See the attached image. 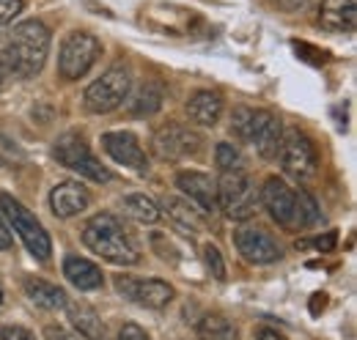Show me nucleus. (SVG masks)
<instances>
[{"label": "nucleus", "mask_w": 357, "mask_h": 340, "mask_svg": "<svg viewBox=\"0 0 357 340\" xmlns=\"http://www.w3.org/2000/svg\"><path fill=\"white\" fill-rule=\"evenodd\" d=\"M0 340H36V335L28 332L25 327L8 324V327H0Z\"/></svg>", "instance_id": "29"}, {"label": "nucleus", "mask_w": 357, "mask_h": 340, "mask_svg": "<svg viewBox=\"0 0 357 340\" xmlns=\"http://www.w3.org/2000/svg\"><path fill=\"white\" fill-rule=\"evenodd\" d=\"M63 275H66V280H69L75 288H80V291H93V288L102 286V272H99V266L91 263L89 258H80V255H69V258L63 261Z\"/></svg>", "instance_id": "20"}, {"label": "nucleus", "mask_w": 357, "mask_h": 340, "mask_svg": "<svg viewBox=\"0 0 357 340\" xmlns=\"http://www.w3.org/2000/svg\"><path fill=\"white\" fill-rule=\"evenodd\" d=\"M234 245L248 263H256V266L272 263L280 258V245L272 239L269 231L259 225H242L239 231H234Z\"/></svg>", "instance_id": "13"}, {"label": "nucleus", "mask_w": 357, "mask_h": 340, "mask_svg": "<svg viewBox=\"0 0 357 340\" xmlns=\"http://www.w3.org/2000/svg\"><path fill=\"white\" fill-rule=\"evenodd\" d=\"M218 209L228 219H248L259 212V192L245 170L223 173L218 181Z\"/></svg>", "instance_id": "5"}, {"label": "nucleus", "mask_w": 357, "mask_h": 340, "mask_svg": "<svg viewBox=\"0 0 357 340\" xmlns=\"http://www.w3.org/2000/svg\"><path fill=\"white\" fill-rule=\"evenodd\" d=\"M25 294L31 297V302H36L39 307H47V310H58V307H66V291L47 283L42 277H28L25 280Z\"/></svg>", "instance_id": "21"}, {"label": "nucleus", "mask_w": 357, "mask_h": 340, "mask_svg": "<svg viewBox=\"0 0 357 340\" xmlns=\"http://www.w3.org/2000/svg\"><path fill=\"white\" fill-rule=\"evenodd\" d=\"M102 146L119 165L135 170V173H146L149 170V157H146L143 146L137 143V137L132 132H105L102 134Z\"/></svg>", "instance_id": "14"}, {"label": "nucleus", "mask_w": 357, "mask_h": 340, "mask_svg": "<svg viewBox=\"0 0 357 340\" xmlns=\"http://www.w3.org/2000/svg\"><path fill=\"white\" fill-rule=\"evenodd\" d=\"M176 187L201 206L204 214H215L218 212V181L206 173H198V170H184L176 176Z\"/></svg>", "instance_id": "15"}, {"label": "nucleus", "mask_w": 357, "mask_h": 340, "mask_svg": "<svg viewBox=\"0 0 357 340\" xmlns=\"http://www.w3.org/2000/svg\"><path fill=\"white\" fill-rule=\"evenodd\" d=\"M162 209L171 214L181 228H187V231H192V233L206 231V214L201 212V209H192V206H190L187 201H181V198H165Z\"/></svg>", "instance_id": "22"}, {"label": "nucleus", "mask_w": 357, "mask_h": 340, "mask_svg": "<svg viewBox=\"0 0 357 340\" xmlns=\"http://www.w3.org/2000/svg\"><path fill=\"white\" fill-rule=\"evenodd\" d=\"M162 107V88L154 83L143 85L132 99V113L135 116H154Z\"/></svg>", "instance_id": "25"}, {"label": "nucleus", "mask_w": 357, "mask_h": 340, "mask_svg": "<svg viewBox=\"0 0 357 340\" xmlns=\"http://www.w3.org/2000/svg\"><path fill=\"white\" fill-rule=\"evenodd\" d=\"M319 22L330 33H352L357 25L355 0H321Z\"/></svg>", "instance_id": "17"}, {"label": "nucleus", "mask_w": 357, "mask_h": 340, "mask_svg": "<svg viewBox=\"0 0 357 340\" xmlns=\"http://www.w3.org/2000/svg\"><path fill=\"white\" fill-rule=\"evenodd\" d=\"M187 116H190V121H195L201 127H215L223 116V99L212 91H198L187 102Z\"/></svg>", "instance_id": "19"}, {"label": "nucleus", "mask_w": 357, "mask_h": 340, "mask_svg": "<svg viewBox=\"0 0 357 340\" xmlns=\"http://www.w3.org/2000/svg\"><path fill=\"white\" fill-rule=\"evenodd\" d=\"M45 340H80V338H75V335H72V332H66L63 327L50 324V327H45Z\"/></svg>", "instance_id": "31"}, {"label": "nucleus", "mask_w": 357, "mask_h": 340, "mask_svg": "<svg viewBox=\"0 0 357 340\" xmlns=\"http://www.w3.org/2000/svg\"><path fill=\"white\" fill-rule=\"evenodd\" d=\"M91 203V195L86 192V187H80L77 181H61L52 187L50 192V209L55 217L69 219L77 217L80 212H86Z\"/></svg>", "instance_id": "16"}, {"label": "nucleus", "mask_w": 357, "mask_h": 340, "mask_svg": "<svg viewBox=\"0 0 357 340\" xmlns=\"http://www.w3.org/2000/svg\"><path fill=\"white\" fill-rule=\"evenodd\" d=\"M22 8H25L22 0H0V31H3L6 25H11V22L22 14Z\"/></svg>", "instance_id": "28"}, {"label": "nucleus", "mask_w": 357, "mask_h": 340, "mask_svg": "<svg viewBox=\"0 0 357 340\" xmlns=\"http://www.w3.org/2000/svg\"><path fill=\"white\" fill-rule=\"evenodd\" d=\"M259 203L280 228H311L321 219V212L305 190L294 192L283 178L272 176L259 192Z\"/></svg>", "instance_id": "2"}, {"label": "nucleus", "mask_w": 357, "mask_h": 340, "mask_svg": "<svg viewBox=\"0 0 357 340\" xmlns=\"http://www.w3.org/2000/svg\"><path fill=\"white\" fill-rule=\"evenodd\" d=\"M278 157H280L283 170L297 181H308L319 170L316 148L300 129H283L280 146H278Z\"/></svg>", "instance_id": "9"}, {"label": "nucleus", "mask_w": 357, "mask_h": 340, "mask_svg": "<svg viewBox=\"0 0 357 340\" xmlns=\"http://www.w3.org/2000/svg\"><path fill=\"white\" fill-rule=\"evenodd\" d=\"M66 313H69L72 327L86 340H107L105 321L99 318V313L91 307L89 302H66Z\"/></svg>", "instance_id": "18"}, {"label": "nucleus", "mask_w": 357, "mask_h": 340, "mask_svg": "<svg viewBox=\"0 0 357 340\" xmlns=\"http://www.w3.org/2000/svg\"><path fill=\"white\" fill-rule=\"evenodd\" d=\"M198 338L201 340H239V330L225 316H204L198 321Z\"/></svg>", "instance_id": "23"}, {"label": "nucleus", "mask_w": 357, "mask_h": 340, "mask_svg": "<svg viewBox=\"0 0 357 340\" xmlns=\"http://www.w3.org/2000/svg\"><path fill=\"white\" fill-rule=\"evenodd\" d=\"M124 212L132 217L135 222H143V225H151L160 219V206L149 198V195H127L124 198Z\"/></svg>", "instance_id": "24"}, {"label": "nucleus", "mask_w": 357, "mask_h": 340, "mask_svg": "<svg viewBox=\"0 0 357 340\" xmlns=\"http://www.w3.org/2000/svg\"><path fill=\"white\" fill-rule=\"evenodd\" d=\"M0 212H3L6 219H8V225L17 231V236L25 242L28 253L33 255V258H39V261H47V258H50L52 245H50L47 231L42 228V222L28 212L20 201H14L11 195L3 192V195H0Z\"/></svg>", "instance_id": "7"}, {"label": "nucleus", "mask_w": 357, "mask_h": 340, "mask_svg": "<svg viewBox=\"0 0 357 340\" xmlns=\"http://www.w3.org/2000/svg\"><path fill=\"white\" fill-rule=\"evenodd\" d=\"M204 263H206V269L212 272V277H218V280H225L223 255H220V250H218L215 245H206V247H204Z\"/></svg>", "instance_id": "27"}, {"label": "nucleus", "mask_w": 357, "mask_h": 340, "mask_svg": "<svg viewBox=\"0 0 357 340\" xmlns=\"http://www.w3.org/2000/svg\"><path fill=\"white\" fill-rule=\"evenodd\" d=\"M259 340H283V338H280L275 330H261V332H259Z\"/></svg>", "instance_id": "33"}, {"label": "nucleus", "mask_w": 357, "mask_h": 340, "mask_svg": "<svg viewBox=\"0 0 357 340\" xmlns=\"http://www.w3.org/2000/svg\"><path fill=\"white\" fill-rule=\"evenodd\" d=\"M83 242H86L91 253H96L110 263H119V266H132L140 261L137 245L113 214L91 217L86 228H83Z\"/></svg>", "instance_id": "3"}, {"label": "nucleus", "mask_w": 357, "mask_h": 340, "mask_svg": "<svg viewBox=\"0 0 357 340\" xmlns=\"http://www.w3.org/2000/svg\"><path fill=\"white\" fill-rule=\"evenodd\" d=\"M102 55V44L91 33H69L66 42L61 44V55H58V72L66 80H80L83 75H89L91 66L99 61Z\"/></svg>", "instance_id": "10"}, {"label": "nucleus", "mask_w": 357, "mask_h": 340, "mask_svg": "<svg viewBox=\"0 0 357 340\" xmlns=\"http://www.w3.org/2000/svg\"><path fill=\"white\" fill-rule=\"evenodd\" d=\"M231 129L234 134L242 140V143H250L264 160L278 157V146H280V118L269 110L261 107H248V105H239L231 116Z\"/></svg>", "instance_id": "4"}, {"label": "nucleus", "mask_w": 357, "mask_h": 340, "mask_svg": "<svg viewBox=\"0 0 357 340\" xmlns=\"http://www.w3.org/2000/svg\"><path fill=\"white\" fill-rule=\"evenodd\" d=\"M52 154H55V160H58L63 168L75 170V173L86 176V178H91V181H96V184H105V181L113 178V173L91 154L89 143H86L80 134H75V132L58 137Z\"/></svg>", "instance_id": "8"}, {"label": "nucleus", "mask_w": 357, "mask_h": 340, "mask_svg": "<svg viewBox=\"0 0 357 340\" xmlns=\"http://www.w3.org/2000/svg\"><path fill=\"white\" fill-rule=\"evenodd\" d=\"M201 134L195 129L184 127V124H168L162 127L151 146H154V154L160 160H168V162H176V160H187V157H195L201 151Z\"/></svg>", "instance_id": "11"}, {"label": "nucleus", "mask_w": 357, "mask_h": 340, "mask_svg": "<svg viewBox=\"0 0 357 340\" xmlns=\"http://www.w3.org/2000/svg\"><path fill=\"white\" fill-rule=\"evenodd\" d=\"M119 340H151L146 330H140L137 324H124L121 332H119Z\"/></svg>", "instance_id": "30"}, {"label": "nucleus", "mask_w": 357, "mask_h": 340, "mask_svg": "<svg viewBox=\"0 0 357 340\" xmlns=\"http://www.w3.org/2000/svg\"><path fill=\"white\" fill-rule=\"evenodd\" d=\"M215 160L220 173H234V170H245V157L234 143H220L215 148Z\"/></svg>", "instance_id": "26"}, {"label": "nucleus", "mask_w": 357, "mask_h": 340, "mask_svg": "<svg viewBox=\"0 0 357 340\" xmlns=\"http://www.w3.org/2000/svg\"><path fill=\"white\" fill-rule=\"evenodd\" d=\"M130 88H132L130 69H127L124 63L110 66L99 80H93V83L86 88V96H83L86 110L102 116V113H110V110L121 107L124 99L130 96Z\"/></svg>", "instance_id": "6"}, {"label": "nucleus", "mask_w": 357, "mask_h": 340, "mask_svg": "<svg viewBox=\"0 0 357 340\" xmlns=\"http://www.w3.org/2000/svg\"><path fill=\"white\" fill-rule=\"evenodd\" d=\"M116 291L124 299H130L140 307H149V310H162L171 304L174 299V288L162 280H137L130 275H119L116 277Z\"/></svg>", "instance_id": "12"}, {"label": "nucleus", "mask_w": 357, "mask_h": 340, "mask_svg": "<svg viewBox=\"0 0 357 340\" xmlns=\"http://www.w3.org/2000/svg\"><path fill=\"white\" fill-rule=\"evenodd\" d=\"M50 42H52L50 31L39 20H25L20 25H14V31H8L6 39L0 42V66H3V72L14 75L20 80L36 77L47 63Z\"/></svg>", "instance_id": "1"}, {"label": "nucleus", "mask_w": 357, "mask_h": 340, "mask_svg": "<svg viewBox=\"0 0 357 340\" xmlns=\"http://www.w3.org/2000/svg\"><path fill=\"white\" fill-rule=\"evenodd\" d=\"M8 247H11V231L0 217V250H8Z\"/></svg>", "instance_id": "32"}, {"label": "nucleus", "mask_w": 357, "mask_h": 340, "mask_svg": "<svg viewBox=\"0 0 357 340\" xmlns=\"http://www.w3.org/2000/svg\"><path fill=\"white\" fill-rule=\"evenodd\" d=\"M0 302H3V291H0Z\"/></svg>", "instance_id": "34"}]
</instances>
